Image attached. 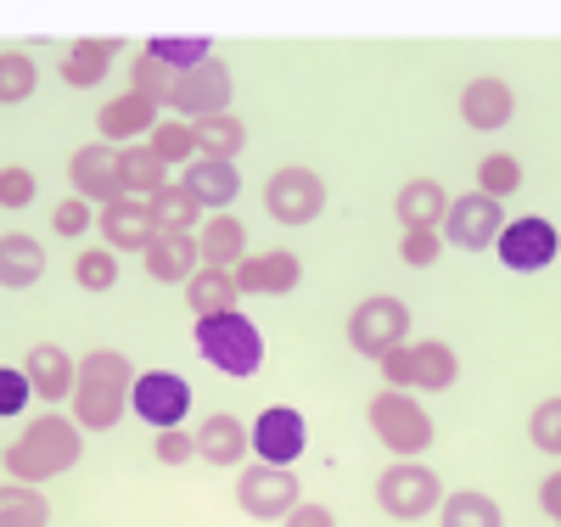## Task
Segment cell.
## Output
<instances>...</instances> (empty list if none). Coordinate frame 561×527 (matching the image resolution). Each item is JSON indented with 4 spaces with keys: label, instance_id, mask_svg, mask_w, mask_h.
Returning a JSON list of instances; mask_svg holds the SVG:
<instances>
[{
    "label": "cell",
    "instance_id": "f1b7e54d",
    "mask_svg": "<svg viewBox=\"0 0 561 527\" xmlns=\"http://www.w3.org/2000/svg\"><path fill=\"white\" fill-rule=\"evenodd\" d=\"M197 214H203V203H197L180 180H174V185H163L158 197L147 203V219H152V230H158V236H192Z\"/></svg>",
    "mask_w": 561,
    "mask_h": 527
},
{
    "label": "cell",
    "instance_id": "603a6c76",
    "mask_svg": "<svg viewBox=\"0 0 561 527\" xmlns=\"http://www.w3.org/2000/svg\"><path fill=\"white\" fill-rule=\"evenodd\" d=\"M393 214H399L404 230H438L444 214H449V197H444L438 180H404L399 197H393Z\"/></svg>",
    "mask_w": 561,
    "mask_h": 527
},
{
    "label": "cell",
    "instance_id": "d590c367",
    "mask_svg": "<svg viewBox=\"0 0 561 527\" xmlns=\"http://www.w3.org/2000/svg\"><path fill=\"white\" fill-rule=\"evenodd\" d=\"M129 90H135V95H147L152 107H169V95H174V73H169L163 62H152L147 51H135V62H129Z\"/></svg>",
    "mask_w": 561,
    "mask_h": 527
},
{
    "label": "cell",
    "instance_id": "8fae6325",
    "mask_svg": "<svg viewBox=\"0 0 561 527\" xmlns=\"http://www.w3.org/2000/svg\"><path fill=\"white\" fill-rule=\"evenodd\" d=\"M68 180H73V197L84 203H118L124 197V180H118V147H107V140H90V147H79L68 158Z\"/></svg>",
    "mask_w": 561,
    "mask_h": 527
},
{
    "label": "cell",
    "instance_id": "7402d4cb",
    "mask_svg": "<svg viewBox=\"0 0 561 527\" xmlns=\"http://www.w3.org/2000/svg\"><path fill=\"white\" fill-rule=\"evenodd\" d=\"M147 275L163 280V286H180L203 270V253H197V236H152L147 242Z\"/></svg>",
    "mask_w": 561,
    "mask_h": 527
},
{
    "label": "cell",
    "instance_id": "2e32d148",
    "mask_svg": "<svg viewBox=\"0 0 561 527\" xmlns=\"http://www.w3.org/2000/svg\"><path fill=\"white\" fill-rule=\"evenodd\" d=\"M511 113H517V90H511L505 79H494V73H483V79H472V84L460 90L466 129H505Z\"/></svg>",
    "mask_w": 561,
    "mask_h": 527
},
{
    "label": "cell",
    "instance_id": "7bdbcfd3",
    "mask_svg": "<svg viewBox=\"0 0 561 527\" xmlns=\"http://www.w3.org/2000/svg\"><path fill=\"white\" fill-rule=\"evenodd\" d=\"M152 455H158L163 466H185V460L197 455V433H180V426H169V433H158Z\"/></svg>",
    "mask_w": 561,
    "mask_h": 527
},
{
    "label": "cell",
    "instance_id": "8992f818",
    "mask_svg": "<svg viewBox=\"0 0 561 527\" xmlns=\"http://www.w3.org/2000/svg\"><path fill=\"white\" fill-rule=\"evenodd\" d=\"M404 337H410V309L399 298H365L348 314V348L365 359H382V354L404 348Z\"/></svg>",
    "mask_w": 561,
    "mask_h": 527
},
{
    "label": "cell",
    "instance_id": "484cf974",
    "mask_svg": "<svg viewBox=\"0 0 561 527\" xmlns=\"http://www.w3.org/2000/svg\"><path fill=\"white\" fill-rule=\"evenodd\" d=\"M185 303H192L197 320H208V314H230V309L242 303L237 270H197L192 280H185Z\"/></svg>",
    "mask_w": 561,
    "mask_h": 527
},
{
    "label": "cell",
    "instance_id": "44dd1931",
    "mask_svg": "<svg viewBox=\"0 0 561 527\" xmlns=\"http://www.w3.org/2000/svg\"><path fill=\"white\" fill-rule=\"evenodd\" d=\"M197 253H203V270H237L248 259V225L237 214H214L203 219L197 230Z\"/></svg>",
    "mask_w": 561,
    "mask_h": 527
},
{
    "label": "cell",
    "instance_id": "5bb4252c",
    "mask_svg": "<svg viewBox=\"0 0 561 527\" xmlns=\"http://www.w3.org/2000/svg\"><path fill=\"white\" fill-rule=\"evenodd\" d=\"M253 449H259V460H270V466H293L298 455H304V444H309V426H304V415L298 410H287V404H270L253 426Z\"/></svg>",
    "mask_w": 561,
    "mask_h": 527
},
{
    "label": "cell",
    "instance_id": "9a60e30c",
    "mask_svg": "<svg viewBox=\"0 0 561 527\" xmlns=\"http://www.w3.org/2000/svg\"><path fill=\"white\" fill-rule=\"evenodd\" d=\"M298 280H304V259L287 253V248L248 253V259L237 264V286H242V293H259V298H280V293H293Z\"/></svg>",
    "mask_w": 561,
    "mask_h": 527
},
{
    "label": "cell",
    "instance_id": "ffe728a7",
    "mask_svg": "<svg viewBox=\"0 0 561 527\" xmlns=\"http://www.w3.org/2000/svg\"><path fill=\"white\" fill-rule=\"evenodd\" d=\"M180 185L192 191L203 208H230L237 191H242V169L237 163H214V158H192L180 169Z\"/></svg>",
    "mask_w": 561,
    "mask_h": 527
},
{
    "label": "cell",
    "instance_id": "277c9868",
    "mask_svg": "<svg viewBox=\"0 0 561 527\" xmlns=\"http://www.w3.org/2000/svg\"><path fill=\"white\" fill-rule=\"evenodd\" d=\"M370 433H377L399 460H415L421 449H433V415L421 410L410 393L388 388V393L370 399Z\"/></svg>",
    "mask_w": 561,
    "mask_h": 527
},
{
    "label": "cell",
    "instance_id": "4fadbf2b",
    "mask_svg": "<svg viewBox=\"0 0 561 527\" xmlns=\"http://www.w3.org/2000/svg\"><path fill=\"white\" fill-rule=\"evenodd\" d=\"M500 264L505 270H517V275H534V270H545L550 259H556V248H561V236H556V225L550 219H517V225H505L500 230Z\"/></svg>",
    "mask_w": 561,
    "mask_h": 527
},
{
    "label": "cell",
    "instance_id": "4dcf8cb0",
    "mask_svg": "<svg viewBox=\"0 0 561 527\" xmlns=\"http://www.w3.org/2000/svg\"><path fill=\"white\" fill-rule=\"evenodd\" d=\"M147 57L152 62H163L169 73H192V68H203L208 57H214V45L203 39V34H158V39H147Z\"/></svg>",
    "mask_w": 561,
    "mask_h": 527
},
{
    "label": "cell",
    "instance_id": "9c48e42d",
    "mask_svg": "<svg viewBox=\"0 0 561 527\" xmlns=\"http://www.w3.org/2000/svg\"><path fill=\"white\" fill-rule=\"evenodd\" d=\"M230 68L219 62V57H208L203 68H192V73H174V95H169V107L185 118V124H203V118H219V113H230Z\"/></svg>",
    "mask_w": 561,
    "mask_h": 527
},
{
    "label": "cell",
    "instance_id": "f35d334b",
    "mask_svg": "<svg viewBox=\"0 0 561 527\" xmlns=\"http://www.w3.org/2000/svg\"><path fill=\"white\" fill-rule=\"evenodd\" d=\"M147 147L174 169V163H192L197 158V140H192V124H158L152 129V140H147Z\"/></svg>",
    "mask_w": 561,
    "mask_h": 527
},
{
    "label": "cell",
    "instance_id": "6da1fadb",
    "mask_svg": "<svg viewBox=\"0 0 561 527\" xmlns=\"http://www.w3.org/2000/svg\"><path fill=\"white\" fill-rule=\"evenodd\" d=\"M129 388H135V365L118 348L84 354L73 370V421L84 433H113L129 410Z\"/></svg>",
    "mask_w": 561,
    "mask_h": 527
},
{
    "label": "cell",
    "instance_id": "f6af8a7d",
    "mask_svg": "<svg viewBox=\"0 0 561 527\" xmlns=\"http://www.w3.org/2000/svg\"><path fill=\"white\" fill-rule=\"evenodd\" d=\"M51 225H57V236H84L90 225H96V214H90V203H84V197H68V203H57Z\"/></svg>",
    "mask_w": 561,
    "mask_h": 527
},
{
    "label": "cell",
    "instance_id": "d4e9b609",
    "mask_svg": "<svg viewBox=\"0 0 561 527\" xmlns=\"http://www.w3.org/2000/svg\"><path fill=\"white\" fill-rule=\"evenodd\" d=\"M118 180H124V197H135V203H152L158 191L169 185V163L152 152V147H118Z\"/></svg>",
    "mask_w": 561,
    "mask_h": 527
},
{
    "label": "cell",
    "instance_id": "74e56055",
    "mask_svg": "<svg viewBox=\"0 0 561 527\" xmlns=\"http://www.w3.org/2000/svg\"><path fill=\"white\" fill-rule=\"evenodd\" d=\"M517 185H523V163L511 158V152H489V158H483V169H478V191H483V197L505 203Z\"/></svg>",
    "mask_w": 561,
    "mask_h": 527
},
{
    "label": "cell",
    "instance_id": "e575fe53",
    "mask_svg": "<svg viewBox=\"0 0 561 527\" xmlns=\"http://www.w3.org/2000/svg\"><path fill=\"white\" fill-rule=\"evenodd\" d=\"M34 57L28 51H0V107H18L34 95Z\"/></svg>",
    "mask_w": 561,
    "mask_h": 527
},
{
    "label": "cell",
    "instance_id": "b9f144b4",
    "mask_svg": "<svg viewBox=\"0 0 561 527\" xmlns=\"http://www.w3.org/2000/svg\"><path fill=\"white\" fill-rule=\"evenodd\" d=\"M438 253H444V236H438V230H404L399 259H404L410 270H427V264H438Z\"/></svg>",
    "mask_w": 561,
    "mask_h": 527
},
{
    "label": "cell",
    "instance_id": "7a4b0ae2",
    "mask_svg": "<svg viewBox=\"0 0 561 527\" xmlns=\"http://www.w3.org/2000/svg\"><path fill=\"white\" fill-rule=\"evenodd\" d=\"M79 455H84V426L73 421V415H39V421H28L23 426V438L7 449V471H12V483H51L57 471H68V466H79Z\"/></svg>",
    "mask_w": 561,
    "mask_h": 527
},
{
    "label": "cell",
    "instance_id": "3957f363",
    "mask_svg": "<svg viewBox=\"0 0 561 527\" xmlns=\"http://www.w3.org/2000/svg\"><path fill=\"white\" fill-rule=\"evenodd\" d=\"M197 348L214 370L225 376H253L264 365V337H259V325L242 314V309H230V314H208L197 320Z\"/></svg>",
    "mask_w": 561,
    "mask_h": 527
},
{
    "label": "cell",
    "instance_id": "7c38bea8",
    "mask_svg": "<svg viewBox=\"0 0 561 527\" xmlns=\"http://www.w3.org/2000/svg\"><path fill=\"white\" fill-rule=\"evenodd\" d=\"M500 203L494 197H483V191H466L460 203H449V214H444V242L449 248H460V253H478V248H489V242H500Z\"/></svg>",
    "mask_w": 561,
    "mask_h": 527
},
{
    "label": "cell",
    "instance_id": "ba28073f",
    "mask_svg": "<svg viewBox=\"0 0 561 527\" xmlns=\"http://www.w3.org/2000/svg\"><path fill=\"white\" fill-rule=\"evenodd\" d=\"M325 208V180L304 163H287V169H275L270 185H264V214L275 225H309L314 214Z\"/></svg>",
    "mask_w": 561,
    "mask_h": 527
},
{
    "label": "cell",
    "instance_id": "836d02e7",
    "mask_svg": "<svg viewBox=\"0 0 561 527\" xmlns=\"http://www.w3.org/2000/svg\"><path fill=\"white\" fill-rule=\"evenodd\" d=\"M45 522H51V505H45L39 489H28V483L0 489V527H45Z\"/></svg>",
    "mask_w": 561,
    "mask_h": 527
},
{
    "label": "cell",
    "instance_id": "4316f807",
    "mask_svg": "<svg viewBox=\"0 0 561 527\" xmlns=\"http://www.w3.org/2000/svg\"><path fill=\"white\" fill-rule=\"evenodd\" d=\"M45 275V248L34 242V236L12 230V236H0V286L7 293H23V286H34Z\"/></svg>",
    "mask_w": 561,
    "mask_h": 527
},
{
    "label": "cell",
    "instance_id": "681fc988",
    "mask_svg": "<svg viewBox=\"0 0 561 527\" xmlns=\"http://www.w3.org/2000/svg\"><path fill=\"white\" fill-rule=\"evenodd\" d=\"M0 466H7V455H0Z\"/></svg>",
    "mask_w": 561,
    "mask_h": 527
},
{
    "label": "cell",
    "instance_id": "ee69618b",
    "mask_svg": "<svg viewBox=\"0 0 561 527\" xmlns=\"http://www.w3.org/2000/svg\"><path fill=\"white\" fill-rule=\"evenodd\" d=\"M28 399H34L28 376H23V370H12V365H0V415H18Z\"/></svg>",
    "mask_w": 561,
    "mask_h": 527
},
{
    "label": "cell",
    "instance_id": "30bf717a",
    "mask_svg": "<svg viewBox=\"0 0 561 527\" xmlns=\"http://www.w3.org/2000/svg\"><path fill=\"white\" fill-rule=\"evenodd\" d=\"M129 410L158 426V433H169V426L185 421V410H192V388H185V376L174 370H147V376H135V388H129Z\"/></svg>",
    "mask_w": 561,
    "mask_h": 527
},
{
    "label": "cell",
    "instance_id": "5b68a950",
    "mask_svg": "<svg viewBox=\"0 0 561 527\" xmlns=\"http://www.w3.org/2000/svg\"><path fill=\"white\" fill-rule=\"evenodd\" d=\"M377 505L399 522H421L427 511L444 505V483H438V471L433 466H421V460H393L382 477H377Z\"/></svg>",
    "mask_w": 561,
    "mask_h": 527
},
{
    "label": "cell",
    "instance_id": "bcb514c9",
    "mask_svg": "<svg viewBox=\"0 0 561 527\" xmlns=\"http://www.w3.org/2000/svg\"><path fill=\"white\" fill-rule=\"evenodd\" d=\"M377 365H382V376H388V388H399V393L415 388V354H410V348H393V354H382Z\"/></svg>",
    "mask_w": 561,
    "mask_h": 527
},
{
    "label": "cell",
    "instance_id": "52a82bcc",
    "mask_svg": "<svg viewBox=\"0 0 561 527\" xmlns=\"http://www.w3.org/2000/svg\"><path fill=\"white\" fill-rule=\"evenodd\" d=\"M237 505H242L248 516H259V522H280L293 505H304V483L293 477V466L259 460V466H248V471L237 477Z\"/></svg>",
    "mask_w": 561,
    "mask_h": 527
},
{
    "label": "cell",
    "instance_id": "e0dca14e",
    "mask_svg": "<svg viewBox=\"0 0 561 527\" xmlns=\"http://www.w3.org/2000/svg\"><path fill=\"white\" fill-rule=\"evenodd\" d=\"M158 113H163V107H152L147 95L124 90V95H113V102H102L96 124H102V140H107V147H135V135L158 129Z\"/></svg>",
    "mask_w": 561,
    "mask_h": 527
},
{
    "label": "cell",
    "instance_id": "60d3db41",
    "mask_svg": "<svg viewBox=\"0 0 561 527\" xmlns=\"http://www.w3.org/2000/svg\"><path fill=\"white\" fill-rule=\"evenodd\" d=\"M34 169H23V163H7V169H0V208H28L34 203Z\"/></svg>",
    "mask_w": 561,
    "mask_h": 527
},
{
    "label": "cell",
    "instance_id": "d6a6232c",
    "mask_svg": "<svg viewBox=\"0 0 561 527\" xmlns=\"http://www.w3.org/2000/svg\"><path fill=\"white\" fill-rule=\"evenodd\" d=\"M438 527H505V516H500V505L489 500V494H449L444 505H438Z\"/></svg>",
    "mask_w": 561,
    "mask_h": 527
},
{
    "label": "cell",
    "instance_id": "cb8c5ba5",
    "mask_svg": "<svg viewBox=\"0 0 561 527\" xmlns=\"http://www.w3.org/2000/svg\"><path fill=\"white\" fill-rule=\"evenodd\" d=\"M253 449V433L237 421V415H208L203 426H197V455L208 460V466H237L242 455Z\"/></svg>",
    "mask_w": 561,
    "mask_h": 527
},
{
    "label": "cell",
    "instance_id": "7dc6e473",
    "mask_svg": "<svg viewBox=\"0 0 561 527\" xmlns=\"http://www.w3.org/2000/svg\"><path fill=\"white\" fill-rule=\"evenodd\" d=\"M280 527H337V516L325 505H293L287 516H280Z\"/></svg>",
    "mask_w": 561,
    "mask_h": 527
},
{
    "label": "cell",
    "instance_id": "8d00e7d4",
    "mask_svg": "<svg viewBox=\"0 0 561 527\" xmlns=\"http://www.w3.org/2000/svg\"><path fill=\"white\" fill-rule=\"evenodd\" d=\"M73 280L84 286V293H113V286H118V259H113V248H84V253L73 259Z\"/></svg>",
    "mask_w": 561,
    "mask_h": 527
},
{
    "label": "cell",
    "instance_id": "1f68e13d",
    "mask_svg": "<svg viewBox=\"0 0 561 527\" xmlns=\"http://www.w3.org/2000/svg\"><path fill=\"white\" fill-rule=\"evenodd\" d=\"M410 354H415V393H444V388H455L460 365H455V348H449V343H415Z\"/></svg>",
    "mask_w": 561,
    "mask_h": 527
},
{
    "label": "cell",
    "instance_id": "c3c4849f",
    "mask_svg": "<svg viewBox=\"0 0 561 527\" xmlns=\"http://www.w3.org/2000/svg\"><path fill=\"white\" fill-rule=\"evenodd\" d=\"M539 511H545V516L561 527V471H550L545 483H539Z\"/></svg>",
    "mask_w": 561,
    "mask_h": 527
},
{
    "label": "cell",
    "instance_id": "f546056e",
    "mask_svg": "<svg viewBox=\"0 0 561 527\" xmlns=\"http://www.w3.org/2000/svg\"><path fill=\"white\" fill-rule=\"evenodd\" d=\"M192 140H197V158H214V163H237V152L248 147V124L237 113H219V118H203L192 124Z\"/></svg>",
    "mask_w": 561,
    "mask_h": 527
},
{
    "label": "cell",
    "instance_id": "ab89813d",
    "mask_svg": "<svg viewBox=\"0 0 561 527\" xmlns=\"http://www.w3.org/2000/svg\"><path fill=\"white\" fill-rule=\"evenodd\" d=\"M528 444L545 449V455H561V399L534 404V415H528Z\"/></svg>",
    "mask_w": 561,
    "mask_h": 527
},
{
    "label": "cell",
    "instance_id": "ac0fdd59",
    "mask_svg": "<svg viewBox=\"0 0 561 527\" xmlns=\"http://www.w3.org/2000/svg\"><path fill=\"white\" fill-rule=\"evenodd\" d=\"M96 225H102V242L113 248V253H147V242H152V219H147V203H135V197H118V203H107L102 214H96Z\"/></svg>",
    "mask_w": 561,
    "mask_h": 527
},
{
    "label": "cell",
    "instance_id": "83f0119b",
    "mask_svg": "<svg viewBox=\"0 0 561 527\" xmlns=\"http://www.w3.org/2000/svg\"><path fill=\"white\" fill-rule=\"evenodd\" d=\"M113 57H118V39H73L68 57H62V79H68L73 90H90V84L107 79Z\"/></svg>",
    "mask_w": 561,
    "mask_h": 527
},
{
    "label": "cell",
    "instance_id": "d6986e66",
    "mask_svg": "<svg viewBox=\"0 0 561 527\" xmlns=\"http://www.w3.org/2000/svg\"><path fill=\"white\" fill-rule=\"evenodd\" d=\"M73 354L68 348H57V343H39V348H28V359H23V376H28V388H34V399H73Z\"/></svg>",
    "mask_w": 561,
    "mask_h": 527
}]
</instances>
